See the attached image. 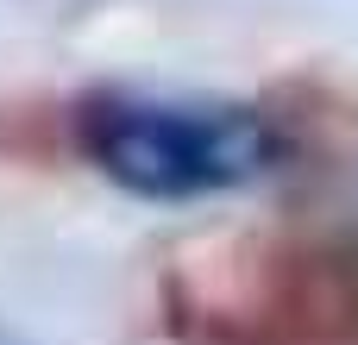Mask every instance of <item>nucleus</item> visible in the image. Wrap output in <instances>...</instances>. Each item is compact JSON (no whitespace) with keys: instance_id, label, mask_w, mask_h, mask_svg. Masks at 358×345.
<instances>
[{"instance_id":"f257e3e1","label":"nucleus","mask_w":358,"mask_h":345,"mask_svg":"<svg viewBox=\"0 0 358 345\" xmlns=\"http://www.w3.org/2000/svg\"><path fill=\"white\" fill-rule=\"evenodd\" d=\"M63 138L82 170L138 201L239 195L283 163V126L264 107L138 88H82L63 107Z\"/></svg>"}]
</instances>
